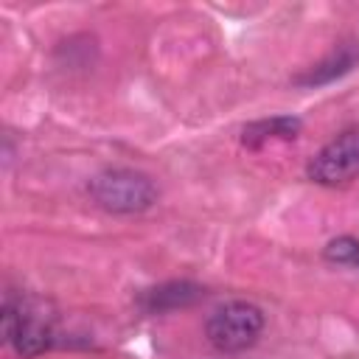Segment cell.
<instances>
[{
	"label": "cell",
	"instance_id": "1",
	"mask_svg": "<svg viewBox=\"0 0 359 359\" xmlns=\"http://www.w3.org/2000/svg\"><path fill=\"white\" fill-rule=\"evenodd\" d=\"M93 202L109 213H140L157 202V185L132 168H109L90 180L87 185Z\"/></svg>",
	"mask_w": 359,
	"mask_h": 359
},
{
	"label": "cell",
	"instance_id": "2",
	"mask_svg": "<svg viewBox=\"0 0 359 359\" xmlns=\"http://www.w3.org/2000/svg\"><path fill=\"white\" fill-rule=\"evenodd\" d=\"M261 331H264V314L258 306L247 300H230L219 306L205 323V337L219 353H241L252 348Z\"/></svg>",
	"mask_w": 359,
	"mask_h": 359
},
{
	"label": "cell",
	"instance_id": "3",
	"mask_svg": "<svg viewBox=\"0 0 359 359\" xmlns=\"http://www.w3.org/2000/svg\"><path fill=\"white\" fill-rule=\"evenodd\" d=\"M3 339L20 356H39L53 345V320L31 300H6L3 306Z\"/></svg>",
	"mask_w": 359,
	"mask_h": 359
},
{
	"label": "cell",
	"instance_id": "4",
	"mask_svg": "<svg viewBox=\"0 0 359 359\" xmlns=\"http://www.w3.org/2000/svg\"><path fill=\"white\" fill-rule=\"evenodd\" d=\"M306 177L325 188L348 185L359 177V129H348L328 140L306 165Z\"/></svg>",
	"mask_w": 359,
	"mask_h": 359
},
{
	"label": "cell",
	"instance_id": "5",
	"mask_svg": "<svg viewBox=\"0 0 359 359\" xmlns=\"http://www.w3.org/2000/svg\"><path fill=\"white\" fill-rule=\"evenodd\" d=\"M359 62V42H345L339 45L334 53H328L323 62H317L314 67H309L306 73L294 76V84L300 87H317V84H328L345 73H351Z\"/></svg>",
	"mask_w": 359,
	"mask_h": 359
},
{
	"label": "cell",
	"instance_id": "6",
	"mask_svg": "<svg viewBox=\"0 0 359 359\" xmlns=\"http://www.w3.org/2000/svg\"><path fill=\"white\" fill-rule=\"evenodd\" d=\"M297 132H300V121L292 118V115H283V118L247 123L244 132H241V143L250 146V149H258V146H264L269 140H294Z\"/></svg>",
	"mask_w": 359,
	"mask_h": 359
},
{
	"label": "cell",
	"instance_id": "7",
	"mask_svg": "<svg viewBox=\"0 0 359 359\" xmlns=\"http://www.w3.org/2000/svg\"><path fill=\"white\" fill-rule=\"evenodd\" d=\"M199 297H202V286L188 283V280H174V283L149 289L143 297V306H146V311H168L177 306H191Z\"/></svg>",
	"mask_w": 359,
	"mask_h": 359
},
{
	"label": "cell",
	"instance_id": "8",
	"mask_svg": "<svg viewBox=\"0 0 359 359\" xmlns=\"http://www.w3.org/2000/svg\"><path fill=\"white\" fill-rule=\"evenodd\" d=\"M323 258L328 264H337V266H351V269H359V238L353 236H339V238H331L323 250Z\"/></svg>",
	"mask_w": 359,
	"mask_h": 359
}]
</instances>
